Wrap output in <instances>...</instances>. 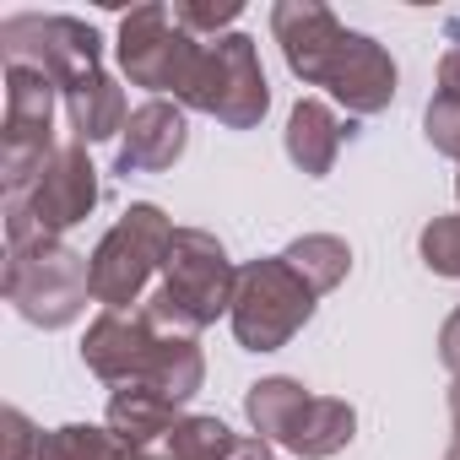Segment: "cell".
<instances>
[{
	"mask_svg": "<svg viewBox=\"0 0 460 460\" xmlns=\"http://www.w3.org/2000/svg\"><path fill=\"white\" fill-rule=\"evenodd\" d=\"M234 288H239V271L227 266L222 244L200 227H179L163 255V288L146 298L141 314L163 336H195L222 309H234Z\"/></svg>",
	"mask_w": 460,
	"mask_h": 460,
	"instance_id": "6da1fadb",
	"label": "cell"
},
{
	"mask_svg": "<svg viewBox=\"0 0 460 460\" xmlns=\"http://www.w3.org/2000/svg\"><path fill=\"white\" fill-rule=\"evenodd\" d=\"M6 298L33 320V325H71L82 314V304L93 298V261H82L76 250L55 244V239H28L12 244L6 261Z\"/></svg>",
	"mask_w": 460,
	"mask_h": 460,
	"instance_id": "7a4b0ae2",
	"label": "cell"
},
{
	"mask_svg": "<svg viewBox=\"0 0 460 460\" xmlns=\"http://www.w3.org/2000/svg\"><path fill=\"white\" fill-rule=\"evenodd\" d=\"M250 422L261 438H277L288 444L293 455L304 460H325L336 455L341 444H352V406L347 401H331V395H309L304 385L293 379H266L250 390Z\"/></svg>",
	"mask_w": 460,
	"mask_h": 460,
	"instance_id": "3957f363",
	"label": "cell"
},
{
	"mask_svg": "<svg viewBox=\"0 0 460 460\" xmlns=\"http://www.w3.org/2000/svg\"><path fill=\"white\" fill-rule=\"evenodd\" d=\"M179 227L157 211V206H130L93 255V298L103 309H130L146 288V277L163 266L168 244Z\"/></svg>",
	"mask_w": 460,
	"mask_h": 460,
	"instance_id": "277c9868",
	"label": "cell"
},
{
	"mask_svg": "<svg viewBox=\"0 0 460 460\" xmlns=\"http://www.w3.org/2000/svg\"><path fill=\"white\" fill-rule=\"evenodd\" d=\"M234 331L250 352H277L309 314H314V293L309 282L277 255V261H255L239 271L234 288Z\"/></svg>",
	"mask_w": 460,
	"mask_h": 460,
	"instance_id": "5b68a950",
	"label": "cell"
},
{
	"mask_svg": "<svg viewBox=\"0 0 460 460\" xmlns=\"http://www.w3.org/2000/svg\"><path fill=\"white\" fill-rule=\"evenodd\" d=\"M179 98L190 109H200V114H217L227 130H250L266 114V103H271L261 60H255V44L244 33H227V39L206 44L200 60H195V76H190V87Z\"/></svg>",
	"mask_w": 460,
	"mask_h": 460,
	"instance_id": "8992f818",
	"label": "cell"
},
{
	"mask_svg": "<svg viewBox=\"0 0 460 460\" xmlns=\"http://www.w3.org/2000/svg\"><path fill=\"white\" fill-rule=\"evenodd\" d=\"M93 200H98V168L87 163L82 146H60L44 163V173L28 184V195H6V211H12L6 234H12V244L55 239L60 227H71L93 211Z\"/></svg>",
	"mask_w": 460,
	"mask_h": 460,
	"instance_id": "52a82bcc",
	"label": "cell"
},
{
	"mask_svg": "<svg viewBox=\"0 0 460 460\" xmlns=\"http://www.w3.org/2000/svg\"><path fill=\"white\" fill-rule=\"evenodd\" d=\"M206 44H195L168 6H141L125 17L119 28V66L130 71V82L152 87V93H184L190 76H195V60H200Z\"/></svg>",
	"mask_w": 460,
	"mask_h": 460,
	"instance_id": "ba28073f",
	"label": "cell"
},
{
	"mask_svg": "<svg viewBox=\"0 0 460 460\" xmlns=\"http://www.w3.org/2000/svg\"><path fill=\"white\" fill-rule=\"evenodd\" d=\"M49 119H55V82L33 66H12L6 76V195H28V184L55 157Z\"/></svg>",
	"mask_w": 460,
	"mask_h": 460,
	"instance_id": "9c48e42d",
	"label": "cell"
},
{
	"mask_svg": "<svg viewBox=\"0 0 460 460\" xmlns=\"http://www.w3.org/2000/svg\"><path fill=\"white\" fill-rule=\"evenodd\" d=\"M157 347H163V331H157L146 314L109 309V314L93 320L82 358H87V368H93L98 379H109V385L119 390V385H146Z\"/></svg>",
	"mask_w": 460,
	"mask_h": 460,
	"instance_id": "30bf717a",
	"label": "cell"
},
{
	"mask_svg": "<svg viewBox=\"0 0 460 460\" xmlns=\"http://www.w3.org/2000/svg\"><path fill=\"white\" fill-rule=\"evenodd\" d=\"M271 28H277V39H282L288 66H293L304 82L325 87L336 55L347 49V28H341L325 6H309V0H288V6H277V12H271Z\"/></svg>",
	"mask_w": 460,
	"mask_h": 460,
	"instance_id": "8fae6325",
	"label": "cell"
},
{
	"mask_svg": "<svg viewBox=\"0 0 460 460\" xmlns=\"http://www.w3.org/2000/svg\"><path fill=\"white\" fill-rule=\"evenodd\" d=\"M17 28L39 39V49L28 55L33 71H44V76L60 82L66 93H71L76 82L98 76V33H93V28H82V22H71V17H17ZM28 60H17V66H28Z\"/></svg>",
	"mask_w": 460,
	"mask_h": 460,
	"instance_id": "7c38bea8",
	"label": "cell"
},
{
	"mask_svg": "<svg viewBox=\"0 0 460 460\" xmlns=\"http://www.w3.org/2000/svg\"><path fill=\"white\" fill-rule=\"evenodd\" d=\"M325 87H331L352 114H379V109L395 98V66H390V55H385L374 39L347 33V49L336 55Z\"/></svg>",
	"mask_w": 460,
	"mask_h": 460,
	"instance_id": "4fadbf2b",
	"label": "cell"
},
{
	"mask_svg": "<svg viewBox=\"0 0 460 460\" xmlns=\"http://www.w3.org/2000/svg\"><path fill=\"white\" fill-rule=\"evenodd\" d=\"M184 152V114L163 98L141 103L125 125V146H119V168L125 173H157Z\"/></svg>",
	"mask_w": 460,
	"mask_h": 460,
	"instance_id": "5bb4252c",
	"label": "cell"
},
{
	"mask_svg": "<svg viewBox=\"0 0 460 460\" xmlns=\"http://www.w3.org/2000/svg\"><path fill=\"white\" fill-rule=\"evenodd\" d=\"M109 422H114V433H119L136 455H146L179 417H173V401L157 395L152 385H119L114 401H109Z\"/></svg>",
	"mask_w": 460,
	"mask_h": 460,
	"instance_id": "9a60e30c",
	"label": "cell"
},
{
	"mask_svg": "<svg viewBox=\"0 0 460 460\" xmlns=\"http://www.w3.org/2000/svg\"><path fill=\"white\" fill-rule=\"evenodd\" d=\"M341 141H347V130H341V119H336L320 98H304V103L293 109V119H288V157H293L304 173H331Z\"/></svg>",
	"mask_w": 460,
	"mask_h": 460,
	"instance_id": "2e32d148",
	"label": "cell"
},
{
	"mask_svg": "<svg viewBox=\"0 0 460 460\" xmlns=\"http://www.w3.org/2000/svg\"><path fill=\"white\" fill-rule=\"evenodd\" d=\"M66 109H71V125H76L82 141H109L114 130L130 125V119H125V93H119L103 71L87 76V82H76V87L66 93Z\"/></svg>",
	"mask_w": 460,
	"mask_h": 460,
	"instance_id": "e0dca14e",
	"label": "cell"
},
{
	"mask_svg": "<svg viewBox=\"0 0 460 460\" xmlns=\"http://www.w3.org/2000/svg\"><path fill=\"white\" fill-rule=\"evenodd\" d=\"M239 438L227 433L217 417H179L141 460H222Z\"/></svg>",
	"mask_w": 460,
	"mask_h": 460,
	"instance_id": "ac0fdd59",
	"label": "cell"
},
{
	"mask_svg": "<svg viewBox=\"0 0 460 460\" xmlns=\"http://www.w3.org/2000/svg\"><path fill=\"white\" fill-rule=\"evenodd\" d=\"M33 460H141L114 428H55V433H44L39 438V449H33Z\"/></svg>",
	"mask_w": 460,
	"mask_h": 460,
	"instance_id": "d6986e66",
	"label": "cell"
},
{
	"mask_svg": "<svg viewBox=\"0 0 460 460\" xmlns=\"http://www.w3.org/2000/svg\"><path fill=\"white\" fill-rule=\"evenodd\" d=\"M304 282H309V293H331L341 277H347V266H352V250L341 244V239H331V234H314V239H298L288 255H282Z\"/></svg>",
	"mask_w": 460,
	"mask_h": 460,
	"instance_id": "ffe728a7",
	"label": "cell"
},
{
	"mask_svg": "<svg viewBox=\"0 0 460 460\" xmlns=\"http://www.w3.org/2000/svg\"><path fill=\"white\" fill-rule=\"evenodd\" d=\"M422 261L438 277H460V217H438L422 234Z\"/></svg>",
	"mask_w": 460,
	"mask_h": 460,
	"instance_id": "44dd1931",
	"label": "cell"
},
{
	"mask_svg": "<svg viewBox=\"0 0 460 460\" xmlns=\"http://www.w3.org/2000/svg\"><path fill=\"white\" fill-rule=\"evenodd\" d=\"M428 141L449 157H460V93H438L428 103Z\"/></svg>",
	"mask_w": 460,
	"mask_h": 460,
	"instance_id": "7402d4cb",
	"label": "cell"
},
{
	"mask_svg": "<svg viewBox=\"0 0 460 460\" xmlns=\"http://www.w3.org/2000/svg\"><path fill=\"white\" fill-rule=\"evenodd\" d=\"M239 6L227 0V6H173V22L179 28H217V22H234Z\"/></svg>",
	"mask_w": 460,
	"mask_h": 460,
	"instance_id": "603a6c76",
	"label": "cell"
},
{
	"mask_svg": "<svg viewBox=\"0 0 460 460\" xmlns=\"http://www.w3.org/2000/svg\"><path fill=\"white\" fill-rule=\"evenodd\" d=\"M438 358H444V368L460 379V309L449 314V325H444V336H438Z\"/></svg>",
	"mask_w": 460,
	"mask_h": 460,
	"instance_id": "cb8c5ba5",
	"label": "cell"
},
{
	"mask_svg": "<svg viewBox=\"0 0 460 460\" xmlns=\"http://www.w3.org/2000/svg\"><path fill=\"white\" fill-rule=\"evenodd\" d=\"M6 428H12V433H6V438H12V455H6V460H22L28 449H39V438L28 433V417H22V411H6Z\"/></svg>",
	"mask_w": 460,
	"mask_h": 460,
	"instance_id": "d4e9b609",
	"label": "cell"
},
{
	"mask_svg": "<svg viewBox=\"0 0 460 460\" xmlns=\"http://www.w3.org/2000/svg\"><path fill=\"white\" fill-rule=\"evenodd\" d=\"M222 460H271V444H266V438L255 433V438H239V444H234V449H227Z\"/></svg>",
	"mask_w": 460,
	"mask_h": 460,
	"instance_id": "484cf974",
	"label": "cell"
},
{
	"mask_svg": "<svg viewBox=\"0 0 460 460\" xmlns=\"http://www.w3.org/2000/svg\"><path fill=\"white\" fill-rule=\"evenodd\" d=\"M438 82H444L438 93H460V49H449V55H444V71H438Z\"/></svg>",
	"mask_w": 460,
	"mask_h": 460,
	"instance_id": "4316f807",
	"label": "cell"
},
{
	"mask_svg": "<svg viewBox=\"0 0 460 460\" xmlns=\"http://www.w3.org/2000/svg\"><path fill=\"white\" fill-rule=\"evenodd\" d=\"M449 411H455V428H460V379H455V390H449Z\"/></svg>",
	"mask_w": 460,
	"mask_h": 460,
	"instance_id": "83f0119b",
	"label": "cell"
},
{
	"mask_svg": "<svg viewBox=\"0 0 460 460\" xmlns=\"http://www.w3.org/2000/svg\"><path fill=\"white\" fill-rule=\"evenodd\" d=\"M449 460H460V444H455V449H449Z\"/></svg>",
	"mask_w": 460,
	"mask_h": 460,
	"instance_id": "f1b7e54d",
	"label": "cell"
},
{
	"mask_svg": "<svg viewBox=\"0 0 460 460\" xmlns=\"http://www.w3.org/2000/svg\"><path fill=\"white\" fill-rule=\"evenodd\" d=\"M455 190H460V179H455Z\"/></svg>",
	"mask_w": 460,
	"mask_h": 460,
	"instance_id": "f546056e",
	"label": "cell"
}]
</instances>
